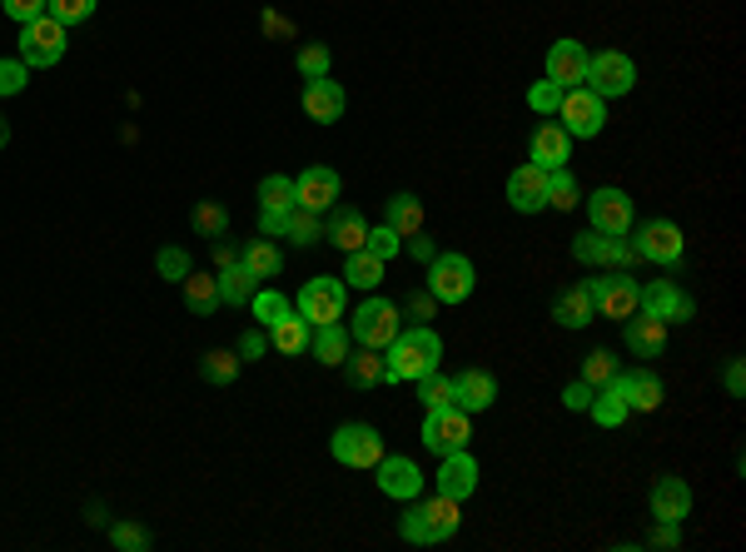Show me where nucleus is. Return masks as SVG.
Here are the masks:
<instances>
[{
  "instance_id": "f257e3e1",
  "label": "nucleus",
  "mask_w": 746,
  "mask_h": 552,
  "mask_svg": "<svg viewBox=\"0 0 746 552\" xmlns=\"http://www.w3.org/2000/svg\"><path fill=\"white\" fill-rule=\"evenodd\" d=\"M443 359V339L433 329H398L393 343L383 349V383H403V379H423L428 369H438Z\"/></svg>"
},
{
  "instance_id": "f03ea898",
  "label": "nucleus",
  "mask_w": 746,
  "mask_h": 552,
  "mask_svg": "<svg viewBox=\"0 0 746 552\" xmlns=\"http://www.w3.org/2000/svg\"><path fill=\"white\" fill-rule=\"evenodd\" d=\"M463 528V502L458 498H428V502H413V508L398 518V532H403V542H413V548H433V542H448L453 532Z\"/></svg>"
},
{
  "instance_id": "7ed1b4c3",
  "label": "nucleus",
  "mask_w": 746,
  "mask_h": 552,
  "mask_svg": "<svg viewBox=\"0 0 746 552\" xmlns=\"http://www.w3.org/2000/svg\"><path fill=\"white\" fill-rule=\"evenodd\" d=\"M477 274H473V259L467 254H433L428 259V294L438 304H467L473 294Z\"/></svg>"
},
{
  "instance_id": "20e7f679",
  "label": "nucleus",
  "mask_w": 746,
  "mask_h": 552,
  "mask_svg": "<svg viewBox=\"0 0 746 552\" xmlns=\"http://www.w3.org/2000/svg\"><path fill=\"white\" fill-rule=\"evenodd\" d=\"M298 319L308 323V329H318V323H338L344 319V304H348V284L344 279H308L304 289H298Z\"/></svg>"
},
{
  "instance_id": "39448f33",
  "label": "nucleus",
  "mask_w": 746,
  "mask_h": 552,
  "mask_svg": "<svg viewBox=\"0 0 746 552\" xmlns=\"http://www.w3.org/2000/svg\"><path fill=\"white\" fill-rule=\"evenodd\" d=\"M587 91L592 95H602V100H612V95H627L637 85V65H632V55H622V51H597V55H587Z\"/></svg>"
},
{
  "instance_id": "423d86ee",
  "label": "nucleus",
  "mask_w": 746,
  "mask_h": 552,
  "mask_svg": "<svg viewBox=\"0 0 746 552\" xmlns=\"http://www.w3.org/2000/svg\"><path fill=\"white\" fill-rule=\"evenodd\" d=\"M60 55H65V25H60L55 15H40V21L20 25V61H25L30 71H45Z\"/></svg>"
},
{
  "instance_id": "0eeeda50",
  "label": "nucleus",
  "mask_w": 746,
  "mask_h": 552,
  "mask_svg": "<svg viewBox=\"0 0 746 552\" xmlns=\"http://www.w3.org/2000/svg\"><path fill=\"white\" fill-rule=\"evenodd\" d=\"M557 115H563V130L577 135V140H592L597 130L607 125V105L602 95H592L587 85H572V91H563V105H557Z\"/></svg>"
},
{
  "instance_id": "6e6552de",
  "label": "nucleus",
  "mask_w": 746,
  "mask_h": 552,
  "mask_svg": "<svg viewBox=\"0 0 746 552\" xmlns=\"http://www.w3.org/2000/svg\"><path fill=\"white\" fill-rule=\"evenodd\" d=\"M473 438V413L463 408H428L423 418V448L428 453H458Z\"/></svg>"
},
{
  "instance_id": "1a4fd4ad",
  "label": "nucleus",
  "mask_w": 746,
  "mask_h": 552,
  "mask_svg": "<svg viewBox=\"0 0 746 552\" xmlns=\"http://www.w3.org/2000/svg\"><path fill=\"white\" fill-rule=\"evenodd\" d=\"M328 448H334V458L344 463V468H378V458H383V438H378V428H368V423H344V428L328 438Z\"/></svg>"
},
{
  "instance_id": "9d476101",
  "label": "nucleus",
  "mask_w": 746,
  "mask_h": 552,
  "mask_svg": "<svg viewBox=\"0 0 746 552\" xmlns=\"http://www.w3.org/2000/svg\"><path fill=\"white\" fill-rule=\"evenodd\" d=\"M572 259L577 264H612V269H622V264H632L637 259V250H632V240L627 234H602V230H582V234H572Z\"/></svg>"
},
{
  "instance_id": "9b49d317",
  "label": "nucleus",
  "mask_w": 746,
  "mask_h": 552,
  "mask_svg": "<svg viewBox=\"0 0 746 552\" xmlns=\"http://www.w3.org/2000/svg\"><path fill=\"white\" fill-rule=\"evenodd\" d=\"M587 299H592V309L602 314V319H632L637 314V279H627V274H607V279H582Z\"/></svg>"
},
{
  "instance_id": "f8f14e48",
  "label": "nucleus",
  "mask_w": 746,
  "mask_h": 552,
  "mask_svg": "<svg viewBox=\"0 0 746 552\" xmlns=\"http://www.w3.org/2000/svg\"><path fill=\"white\" fill-rule=\"evenodd\" d=\"M348 333H354L364 349H388V343H393V333H398V309L388 299H364Z\"/></svg>"
},
{
  "instance_id": "ddd939ff",
  "label": "nucleus",
  "mask_w": 746,
  "mask_h": 552,
  "mask_svg": "<svg viewBox=\"0 0 746 552\" xmlns=\"http://www.w3.org/2000/svg\"><path fill=\"white\" fill-rule=\"evenodd\" d=\"M682 244L686 240L672 220H647V224H637L632 250H637V259H652V264H666V269H672V264L682 259Z\"/></svg>"
},
{
  "instance_id": "4468645a",
  "label": "nucleus",
  "mask_w": 746,
  "mask_h": 552,
  "mask_svg": "<svg viewBox=\"0 0 746 552\" xmlns=\"http://www.w3.org/2000/svg\"><path fill=\"white\" fill-rule=\"evenodd\" d=\"M587 220L602 234H632V200H627V190L607 184V190L587 194Z\"/></svg>"
},
{
  "instance_id": "2eb2a0df",
  "label": "nucleus",
  "mask_w": 746,
  "mask_h": 552,
  "mask_svg": "<svg viewBox=\"0 0 746 552\" xmlns=\"http://www.w3.org/2000/svg\"><path fill=\"white\" fill-rule=\"evenodd\" d=\"M507 204H513L517 214H543L547 210V170L543 164L527 160L507 174Z\"/></svg>"
},
{
  "instance_id": "dca6fc26",
  "label": "nucleus",
  "mask_w": 746,
  "mask_h": 552,
  "mask_svg": "<svg viewBox=\"0 0 746 552\" xmlns=\"http://www.w3.org/2000/svg\"><path fill=\"white\" fill-rule=\"evenodd\" d=\"M637 309H647V314H656L662 323H686L696 314V304L686 299L676 284H666V279H656V284H647L642 294H637Z\"/></svg>"
},
{
  "instance_id": "f3484780",
  "label": "nucleus",
  "mask_w": 746,
  "mask_h": 552,
  "mask_svg": "<svg viewBox=\"0 0 746 552\" xmlns=\"http://www.w3.org/2000/svg\"><path fill=\"white\" fill-rule=\"evenodd\" d=\"M438 492H443V498H458V502L477 492V458L467 448L443 453V463H438Z\"/></svg>"
},
{
  "instance_id": "a211bd4d",
  "label": "nucleus",
  "mask_w": 746,
  "mask_h": 552,
  "mask_svg": "<svg viewBox=\"0 0 746 552\" xmlns=\"http://www.w3.org/2000/svg\"><path fill=\"white\" fill-rule=\"evenodd\" d=\"M497 403V379L483 369H463L453 379V408L463 413H487Z\"/></svg>"
},
{
  "instance_id": "6ab92c4d",
  "label": "nucleus",
  "mask_w": 746,
  "mask_h": 552,
  "mask_svg": "<svg viewBox=\"0 0 746 552\" xmlns=\"http://www.w3.org/2000/svg\"><path fill=\"white\" fill-rule=\"evenodd\" d=\"M622 339H627V349H632L637 359H656V353L666 349V323L656 319V314L637 309L632 319H622Z\"/></svg>"
},
{
  "instance_id": "aec40b11",
  "label": "nucleus",
  "mask_w": 746,
  "mask_h": 552,
  "mask_svg": "<svg viewBox=\"0 0 746 552\" xmlns=\"http://www.w3.org/2000/svg\"><path fill=\"white\" fill-rule=\"evenodd\" d=\"M338 190H344V180H338L334 170H324V164H314V170H304L294 180V194H298V204L304 210H334V200H338Z\"/></svg>"
},
{
  "instance_id": "412c9836",
  "label": "nucleus",
  "mask_w": 746,
  "mask_h": 552,
  "mask_svg": "<svg viewBox=\"0 0 746 552\" xmlns=\"http://www.w3.org/2000/svg\"><path fill=\"white\" fill-rule=\"evenodd\" d=\"M547 81L563 85V91H572V85L587 81V51L577 41H557L553 51H547Z\"/></svg>"
},
{
  "instance_id": "4be33fe9",
  "label": "nucleus",
  "mask_w": 746,
  "mask_h": 552,
  "mask_svg": "<svg viewBox=\"0 0 746 552\" xmlns=\"http://www.w3.org/2000/svg\"><path fill=\"white\" fill-rule=\"evenodd\" d=\"M344 85H334L324 75V81H304V115L308 120H318V125H334V120H344Z\"/></svg>"
},
{
  "instance_id": "5701e85b",
  "label": "nucleus",
  "mask_w": 746,
  "mask_h": 552,
  "mask_svg": "<svg viewBox=\"0 0 746 552\" xmlns=\"http://www.w3.org/2000/svg\"><path fill=\"white\" fill-rule=\"evenodd\" d=\"M686 512H692V488H686L682 478H656L652 482V518L656 522H682Z\"/></svg>"
},
{
  "instance_id": "b1692460",
  "label": "nucleus",
  "mask_w": 746,
  "mask_h": 552,
  "mask_svg": "<svg viewBox=\"0 0 746 552\" xmlns=\"http://www.w3.org/2000/svg\"><path fill=\"white\" fill-rule=\"evenodd\" d=\"M378 488L388 498H418L423 492V473L413 458H378Z\"/></svg>"
},
{
  "instance_id": "393cba45",
  "label": "nucleus",
  "mask_w": 746,
  "mask_h": 552,
  "mask_svg": "<svg viewBox=\"0 0 746 552\" xmlns=\"http://www.w3.org/2000/svg\"><path fill=\"white\" fill-rule=\"evenodd\" d=\"M587 408H592V418H597V428H622L627 423V393H622V369L612 373V383H602V389L592 393V403H587Z\"/></svg>"
},
{
  "instance_id": "a878e982",
  "label": "nucleus",
  "mask_w": 746,
  "mask_h": 552,
  "mask_svg": "<svg viewBox=\"0 0 746 552\" xmlns=\"http://www.w3.org/2000/svg\"><path fill=\"white\" fill-rule=\"evenodd\" d=\"M567 150H572V135H567L557 120H543V125L533 130V164H543V170H557V164L567 160Z\"/></svg>"
},
{
  "instance_id": "bb28decb",
  "label": "nucleus",
  "mask_w": 746,
  "mask_h": 552,
  "mask_svg": "<svg viewBox=\"0 0 746 552\" xmlns=\"http://www.w3.org/2000/svg\"><path fill=\"white\" fill-rule=\"evenodd\" d=\"M324 240H328V244H338L344 254L364 250V240H368V220H364L358 210H334V214H328V224H324Z\"/></svg>"
},
{
  "instance_id": "cd10ccee",
  "label": "nucleus",
  "mask_w": 746,
  "mask_h": 552,
  "mask_svg": "<svg viewBox=\"0 0 746 552\" xmlns=\"http://www.w3.org/2000/svg\"><path fill=\"white\" fill-rule=\"evenodd\" d=\"M383 224L398 234V240H413L418 230H423V200L418 194H393V200L383 204Z\"/></svg>"
},
{
  "instance_id": "c85d7f7f",
  "label": "nucleus",
  "mask_w": 746,
  "mask_h": 552,
  "mask_svg": "<svg viewBox=\"0 0 746 552\" xmlns=\"http://www.w3.org/2000/svg\"><path fill=\"white\" fill-rule=\"evenodd\" d=\"M348 349H354V333H348L344 323H318V329L308 333V349L304 353H314L318 363H344Z\"/></svg>"
},
{
  "instance_id": "c756f323",
  "label": "nucleus",
  "mask_w": 746,
  "mask_h": 552,
  "mask_svg": "<svg viewBox=\"0 0 746 552\" xmlns=\"http://www.w3.org/2000/svg\"><path fill=\"white\" fill-rule=\"evenodd\" d=\"M622 393H627V408H637V413L662 408V379H656L652 369H632V373H622Z\"/></svg>"
},
{
  "instance_id": "7c9ffc66",
  "label": "nucleus",
  "mask_w": 746,
  "mask_h": 552,
  "mask_svg": "<svg viewBox=\"0 0 746 552\" xmlns=\"http://www.w3.org/2000/svg\"><path fill=\"white\" fill-rule=\"evenodd\" d=\"M553 319L563 323V329H587V323L597 319V309H592V299H587L582 284H572V289L557 294V299H553Z\"/></svg>"
},
{
  "instance_id": "2f4dec72",
  "label": "nucleus",
  "mask_w": 746,
  "mask_h": 552,
  "mask_svg": "<svg viewBox=\"0 0 746 552\" xmlns=\"http://www.w3.org/2000/svg\"><path fill=\"white\" fill-rule=\"evenodd\" d=\"M344 369V379L354 383V389H374V383H383V349H364L358 343V353L348 349V359L338 363Z\"/></svg>"
},
{
  "instance_id": "473e14b6",
  "label": "nucleus",
  "mask_w": 746,
  "mask_h": 552,
  "mask_svg": "<svg viewBox=\"0 0 746 552\" xmlns=\"http://www.w3.org/2000/svg\"><path fill=\"white\" fill-rule=\"evenodd\" d=\"M214 279H219V304H234V309H239V304H249V299L259 294V279H254V274H249L239 259H234V264H224V269H219Z\"/></svg>"
},
{
  "instance_id": "72a5a7b5",
  "label": "nucleus",
  "mask_w": 746,
  "mask_h": 552,
  "mask_svg": "<svg viewBox=\"0 0 746 552\" xmlns=\"http://www.w3.org/2000/svg\"><path fill=\"white\" fill-rule=\"evenodd\" d=\"M185 309L199 314V319L219 309V279L214 274H195V269L185 274Z\"/></svg>"
},
{
  "instance_id": "f704fd0d",
  "label": "nucleus",
  "mask_w": 746,
  "mask_h": 552,
  "mask_svg": "<svg viewBox=\"0 0 746 552\" xmlns=\"http://www.w3.org/2000/svg\"><path fill=\"white\" fill-rule=\"evenodd\" d=\"M344 284H354V289H378V284H383V259L368 250H354L344 264Z\"/></svg>"
},
{
  "instance_id": "c9c22d12",
  "label": "nucleus",
  "mask_w": 746,
  "mask_h": 552,
  "mask_svg": "<svg viewBox=\"0 0 746 552\" xmlns=\"http://www.w3.org/2000/svg\"><path fill=\"white\" fill-rule=\"evenodd\" d=\"M239 264H244L254 279H279V269H284V259H279V244L269 240H254L244 254H239Z\"/></svg>"
},
{
  "instance_id": "e433bc0d",
  "label": "nucleus",
  "mask_w": 746,
  "mask_h": 552,
  "mask_svg": "<svg viewBox=\"0 0 746 552\" xmlns=\"http://www.w3.org/2000/svg\"><path fill=\"white\" fill-rule=\"evenodd\" d=\"M308 323L298 319V314H288V319H279V323H269V343H274L279 353H304L308 349Z\"/></svg>"
},
{
  "instance_id": "4c0bfd02",
  "label": "nucleus",
  "mask_w": 746,
  "mask_h": 552,
  "mask_svg": "<svg viewBox=\"0 0 746 552\" xmlns=\"http://www.w3.org/2000/svg\"><path fill=\"white\" fill-rule=\"evenodd\" d=\"M582 204V190H577V180L557 164V170H547V210H557V214H567V210H577Z\"/></svg>"
},
{
  "instance_id": "58836bf2",
  "label": "nucleus",
  "mask_w": 746,
  "mask_h": 552,
  "mask_svg": "<svg viewBox=\"0 0 746 552\" xmlns=\"http://www.w3.org/2000/svg\"><path fill=\"white\" fill-rule=\"evenodd\" d=\"M189 224H195V234H204V240H224L229 234V210L219 200H199L195 214H189Z\"/></svg>"
},
{
  "instance_id": "ea45409f",
  "label": "nucleus",
  "mask_w": 746,
  "mask_h": 552,
  "mask_svg": "<svg viewBox=\"0 0 746 552\" xmlns=\"http://www.w3.org/2000/svg\"><path fill=\"white\" fill-rule=\"evenodd\" d=\"M294 204H298V194L288 174H264L259 180V210H294Z\"/></svg>"
},
{
  "instance_id": "a19ab883",
  "label": "nucleus",
  "mask_w": 746,
  "mask_h": 552,
  "mask_svg": "<svg viewBox=\"0 0 746 552\" xmlns=\"http://www.w3.org/2000/svg\"><path fill=\"white\" fill-rule=\"evenodd\" d=\"M318 234H324V224H318V210H304V204H294L288 210V224H284V240H294V244H314Z\"/></svg>"
},
{
  "instance_id": "79ce46f5",
  "label": "nucleus",
  "mask_w": 746,
  "mask_h": 552,
  "mask_svg": "<svg viewBox=\"0 0 746 552\" xmlns=\"http://www.w3.org/2000/svg\"><path fill=\"white\" fill-rule=\"evenodd\" d=\"M418 383V399H423V408H453V379H443L438 369H428Z\"/></svg>"
},
{
  "instance_id": "37998d69",
  "label": "nucleus",
  "mask_w": 746,
  "mask_h": 552,
  "mask_svg": "<svg viewBox=\"0 0 746 552\" xmlns=\"http://www.w3.org/2000/svg\"><path fill=\"white\" fill-rule=\"evenodd\" d=\"M249 309H254V319H259V323H264V329H269V323L288 319V314H294V304H288V299H284V294H279V289H259L254 299H249Z\"/></svg>"
},
{
  "instance_id": "c03bdc74",
  "label": "nucleus",
  "mask_w": 746,
  "mask_h": 552,
  "mask_svg": "<svg viewBox=\"0 0 746 552\" xmlns=\"http://www.w3.org/2000/svg\"><path fill=\"white\" fill-rule=\"evenodd\" d=\"M239 353H229V349H214V353H204V359H199V373H204L209 383H219V389H224V383H234V373H239Z\"/></svg>"
},
{
  "instance_id": "a18cd8bd",
  "label": "nucleus",
  "mask_w": 746,
  "mask_h": 552,
  "mask_svg": "<svg viewBox=\"0 0 746 552\" xmlns=\"http://www.w3.org/2000/svg\"><path fill=\"white\" fill-rule=\"evenodd\" d=\"M95 6L99 0H45V15H55L60 25H80L95 15Z\"/></svg>"
},
{
  "instance_id": "49530a36",
  "label": "nucleus",
  "mask_w": 746,
  "mask_h": 552,
  "mask_svg": "<svg viewBox=\"0 0 746 552\" xmlns=\"http://www.w3.org/2000/svg\"><path fill=\"white\" fill-rule=\"evenodd\" d=\"M612 373H617V359L607 349H592L582 359V383H592V389H602V383H612Z\"/></svg>"
},
{
  "instance_id": "de8ad7c7",
  "label": "nucleus",
  "mask_w": 746,
  "mask_h": 552,
  "mask_svg": "<svg viewBox=\"0 0 746 552\" xmlns=\"http://www.w3.org/2000/svg\"><path fill=\"white\" fill-rule=\"evenodd\" d=\"M557 105H563V85L537 81L533 91H527V110L533 115H557Z\"/></svg>"
},
{
  "instance_id": "09e8293b",
  "label": "nucleus",
  "mask_w": 746,
  "mask_h": 552,
  "mask_svg": "<svg viewBox=\"0 0 746 552\" xmlns=\"http://www.w3.org/2000/svg\"><path fill=\"white\" fill-rule=\"evenodd\" d=\"M155 269H159V279L185 284V274H189V254L169 244V250H159V254H155Z\"/></svg>"
},
{
  "instance_id": "8fccbe9b",
  "label": "nucleus",
  "mask_w": 746,
  "mask_h": 552,
  "mask_svg": "<svg viewBox=\"0 0 746 552\" xmlns=\"http://www.w3.org/2000/svg\"><path fill=\"white\" fill-rule=\"evenodd\" d=\"M298 75H304V81H324L328 75V51L324 45H298Z\"/></svg>"
},
{
  "instance_id": "3c124183",
  "label": "nucleus",
  "mask_w": 746,
  "mask_h": 552,
  "mask_svg": "<svg viewBox=\"0 0 746 552\" xmlns=\"http://www.w3.org/2000/svg\"><path fill=\"white\" fill-rule=\"evenodd\" d=\"M109 542H115V548H129V552H145L149 548V532L135 528V522H115V528H109Z\"/></svg>"
},
{
  "instance_id": "603ef678",
  "label": "nucleus",
  "mask_w": 746,
  "mask_h": 552,
  "mask_svg": "<svg viewBox=\"0 0 746 552\" xmlns=\"http://www.w3.org/2000/svg\"><path fill=\"white\" fill-rule=\"evenodd\" d=\"M25 75H30V65L20 55L15 61H0V95H20L25 91Z\"/></svg>"
},
{
  "instance_id": "864d4df0",
  "label": "nucleus",
  "mask_w": 746,
  "mask_h": 552,
  "mask_svg": "<svg viewBox=\"0 0 746 552\" xmlns=\"http://www.w3.org/2000/svg\"><path fill=\"white\" fill-rule=\"evenodd\" d=\"M364 250H368V254H378V259L388 264V259H393V254H398V234L388 230V224H378V230H368Z\"/></svg>"
},
{
  "instance_id": "5fc2aeb1",
  "label": "nucleus",
  "mask_w": 746,
  "mask_h": 552,
  "mask_svg": "<svg viewBox=\"0 0 746 552\" xmlns=\"http://www.w3.org/2000/svg\"><path fill=\"white\" fill-rule=\"evenodd\" d=\"M0 11L15 25H25V21H40V15H45V0H0Z\"/></svg>"
},
{
  "instance_id": "6e6d98bb",
  "label": "nucleus",
  "mask_w": 746,
  "mask_h": 552,
  "mask_svg": "<svg viewBox=\"0 0 746 552\" xmlns=\"http://www.w3.org/2000/svg\"><path fill=\"white\" fill-rule=\"evenodd\" d=\"M284 224H288V210H259V234L264 240H284Z\"/></svg>"
},
{
  "instance_id": "4d7b16f0",
  "label": "nucleus",
  "mask_w": 746,
  "mask_h": 552,
  "mask_svg": "<svg viewBox=\"0 0 746 552\" xmlns=\"http://www.w3.org/2000/svg\"><path fill=\"white\" fill-rule=\"evenodd\" d=\"M592 383H582V379H577V383H567V393H563V403H567V408H572V413H582L587 408V403H592Z\"/></svg>"
},
{
  "instance_id": "13d9d810",
  "label": "nucleus",
  "mask_w": 746,
  "mask_h": 552,
  "mask_svg": "<svg viewBox=\"0 0 746 552\" xmlns=\"http://www.w3.org/2000/svg\"><path fill=\"white\" fill-rule=\"evenodd\" d=\"M726 393H732V399H742V393H746V373H742V359H732V363H726Z\"/></svg>"
},
{
  "instance_id": "bf43d9fd",
  "label": "nucleus",
  "mask_w": 746,
  "mask_h": 552,
  "mask_svg": "<svg viewBox=\"0 0 746 552\" xmlns=\"http://www.w3.org/2000/svg\"><path fill=\"white\" fill-rule=\"evenodd\" d=\"M269 349V339H264V333H244V339H239V353H244V359H259V353H264Z\"/></svg>"
},
{
  "instance_id": "052dcab7",
  "label": "nucleus",
  "mask_w": 746,
  "mask_h": 552,
  "mask_svg": "<svg viewBox=\"0 0 746 552\" xmlns=\"http://www.w3.org/2000/svg\"><path fill=\"white\" fill-rule=\"evenodd\" d=\"M408 250H413V259H433V244H428V240H413V244H408Z\"/></svg>"
},
{
  "instance_id": "680f3d73",
  "label": "nucleus",
  "mask_w": 746,
  "mask_h": 552,
  "mask_svg": "<svg viewBox=\"0 0 746 552\" xmlns=\"http://www.w3.org/2000/svg\"><path fill=\"white\" fill-rule=\"evenodd\" d=\"M214 259H219V269H224V264H234V250H229L224 240H214Z\"/></svg>"
},
{
  "instance_id": "e2e57ef3",
  "label": "nucleus",
  "mask_w": 746,
  "mask_h": 552,
  "mask_svg": "<svg viewBox=\"0 0 746 552\" xmlns=\"http://www.w3.org/2000/svg\"><path fill=\"white\" fill-rule=\"evenodd\" d=\"M6 140H10V125H6V120H0V150H6Z\"/></svg>"
}]
</instances>
